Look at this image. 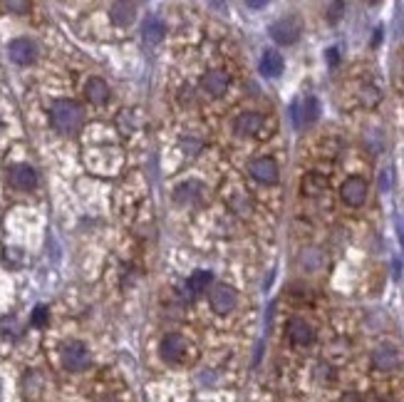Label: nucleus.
Instances as JSON below:
<instances>
[{"label":"nucleus","mask_w":404,"mask_h":402,"mask_svg":"<svg viewBox=\"0 0 404 402\" xmlns=\"http://www.w3.org/2000/svg\"><path fill=\"white\" fill-rule=\"evenodd\" d=\"M50 124L60 134H77L85 124V110L75 99H57L50 107Z\"/></svg>","instance_id":"1"},{"label":"nucleus","mask_w":404,"mask_h":402,"mask_svg":"<svg viewBox=\"0 0 404 402\" xmlns=\"http://www.w3.org/2000/svg\"><path fill=\"white\" fill-rule=\"evenodd\" d=\"M62 367H65L67 372H82L90 367L92 363V355L90 350H87L85 343L79 341H70L65 347H62Z\"/></svg>","instance_id":"2"},{"label":"nucleus","mask_w":404,"mask_h":402,"mask_svg":"<svg viewBox=\"0 0 404 402\" xmlns=\"http://www.w3.org/2000/svg\"><path fill=\"white\" fill-rule=\"evenodd\" d=\"M268 32H271V37L278 45H293V43H298V37H300L302 23L298 15H285V18L276 20Z\"/></svg>","instance_id":"3"},{"label":"nucleus","mask_w":404,"mask_h":402,"mask_svg":"<svg viewBox=\"0 0 404 402\" xmlns=\"http://www.w3.org/2000/svg\"><path fill=\"white\" fill-rule=\"evenodd\" d=\"M209 303H211V308L218 316H229L235 308V303H238V293H235V288L229 286V283H218V286H213L211 293H209Z\"/></svg>","instance_id":"4"},{"label":"nucleus","mask_w":404,"mask_h":402,"mask_svg":"<svg viewBox=\"0 0 404 402\" xmlns=\"http://www.w3.org/2000/svg\"><path fill=\"white\" fill-rule=\"evenodd\" d=\"M186 350H189L186 341L179 333H166L162 338V343H159V355H162L164 363H171V365H176V363L186 358Z\"/></svg>","instance_id":"5"},{"label":"nucleus","mask_w":404,"mask_h":402,"mask_svg":"<svg viewBox=\"0 0 404 402\" xmlns=\"http://www.w3.org/2000/svg\"><path fill=\"white\" fill-rule=\"evenodd\" d=\"M8 184L15 191H32L37 186V171L30 164H12L8 169Z\"/></svg>","instance_id":"6"},{"label":"nucleus","mask_w":404,"mask_h":402,"mask_svg":"<svg viewBox=\"0 0 404 402\" xmlns=\"http://www.w3.org/2000/svg\"><path fill=\"white\" fill-rule=\"evenodd\" d=\"M8 55H10V60L15 62V65L28 67L37 60V45L32 43V40H28V37H15V40H10V45H8Z\"/></svg>","instance_id":"7"},{"label":"nucleus","mask_w":404,"mask_h":402,"mask_svg":"<svg viewBox=\"0 0 404 402\" xmlns=\"http://www.w3.org/2000/svg\"><path fill=\"white\" fill-rule=\"evenodd\" d=\"M340 196L347 207H362L365 199H367V182L362 177H350L345 179L343 186H340Z\"/></svg>","instance_id":"8"},{"label":"nucleus","mask_w":404,"mask_h":402,"mask_svg":"<svg viewBox=\"0 0 404 402\" xmlns=\"http://www.w3.org/2000/svg\"><path fill=\"white\" fill-rule=\"evenodd\" d=\"M251 177L260 184H276L280 179V169H278V162L271 157H258L251 162Z\"/></svg>","instance_id":"9"},{"label":"nucleus","mask_w":404,"mask_h":402,"mask_svg":"<svg viewBox=\"0 0 404 402\" xmlns=\"http://www.w3.org/2000/svg\"><path fill=\"white\" fill-rule=\"evenodd\" d=\"M263 129V115L260 112H241L233 119V132L238 137H253Z\"/></svg>","instance_id":"10"},{"label":"nucleus","mask_w":404,"mask_h":402,"mask_svg":"<svg viewBox=\"0 0 404 402\" xmlns=\"http://www.w3.org/2000/svg\"><path fill=\"white\" fill-rule=\"evenodd\" d=\"M229 75L221 73V70H211L201 77V90L209 95V97H224L226 90H229Z\"/></svg>","instance_id":"11"},{"label":"nucleus","mask_w":404,"mask_h":402,"mask_svg":"<svg viewBox=\"0 0 404 402\" xmlns=\"http://www.w3.org/2000/svg\"><path fill=\"white\" fill-rule=\"evenodd\" d=\"M288 338H290V343H296V345H310V343L315 341V330L308 320H302V318H290Z\"/></svg>","instance_id":"12"},{"label":"nucleus","mask_w":404,"mask_h":402,"mask_svg":"<svg viewBox=\"0 0 404 402\" xmlns=\"http://www.w3.org/2000/svg\"><path fill=\"white\" fill-rule=\"evenodd\" d=\"M109 18H112L115 25H119V28H127V25H132L134 18H137V6H134V3H127V0L112 3V6H109Z\"/></svg>","instance_id":"13"},{"label":"nucleus","mask_w":404,"mask_h":402,"mask_svg":"<svg viewBox=\"0 0 404 402\" xmlns=\"http://www.w3.org/2000/svg\"><path fill=\"white\" fill-rule=\"evenodd\" d=\"M258 70L266 75V77H280V75H283V70H285L283 55H280V52H276V50H266V52H263V57H260V62H258Z\"/></svg>","instance_id":"14"},{"label":"nucleus","mask_w":404,"mask_h":402,"mask_svg":"<svg viewBox=\"0 0 404 402\" xmlns=\"http://www.w3.org/2000/svg\"><path fill=\"white\" fill-rule=\"evenodd\" d=\"M372 363H374L377 370H385V372L394 370V367L399 365V350L397 347H392V345L377 347V350L372 353Z\"/></svg>","instance_id":"15"},{"label":"nucleus","mask_w":404,"mask_h":402,"mask_svg":"<svg viewBox=\"0 0 404 402\" xmlns=\"http://www.w3.org/2000/svg\"><path fill=\"white\" fill-rule=\"evenodd\" d=\"M85 97L92 104H107L109 102V85L102 77H90L85 82Z\"/></svg>","instance_id":"16"},{"label":"nucleus","mask_w":404,"mask_h":402,"mask_svg":"<svg viewBox=\"0 0 404 402\" xmlns=\"http://www.w3.org/2000/svg\"><path fill=\"white\" fill-rule=\"evenodd\" d=\"M201 186L199 182H184V184H179L174 189V201L176 204H181V207H193L196 201L201 199Z\"/></svg>","instance_id":"17"},{"label":"nucleus","mask_w":404,"mask_h":402,"mask_svg":"<svg viewBox=\"0 0 404 402\" xmlns=\"http://www.w3.org/2000/svg\"><path fill=\"white\" fill-rule=\"evenodd\" d=\"M164 32H166V25L157 18V15H149L142 25V40L146 45H157L164 40Z\"/></svg>","instance_id":"18"},{"label":"nucleus","mask_w":404,"mask_h":402,"mask_svg":"<svg viewBox=\"0 0 404 402\" xmlns=\"http://www.w3.org/2000/svg\"><path fill=\"white\" fill-rule=\"evenodd\" d=\"M211 283H213V276H211V271H193L191 276L186 278V291H189V296H201V293H206L209 288H211Z\"/></svg>","instance_id":"19"},{"label":"nucleus","mask_w":404,"mask_h":402,"mask_svg":"<svg viewBox=\"0 0 404 402\" xmlns=\"http://www.w3.org/2000/svg\"><path fill=\"white\" fill-rule=\"evenodd\" d=\"M302 189H305V194H320V191L325 189V179L318 177V174H308V177L302 179Z\"/></svg>","instance_id":"20"},{"label":"nucleus","mask_w":404,"mask_h":402,"mask_svg":"<svg viewBox=\"0 0 404 402\" xmlns=\"http://www.w3.org/2000/svg\"><path fill=\"white\" fill-rule=\"evenodd\" d=\"M30 3L28 0H6L3 3V10L8 12H15V15H25V12H30Z\"/></svg>","instance_id":"21"},{"label":"nucleus","mask_w":404,"mask_h":402,"mask_svg":"<svg viewBox=\"0 0 404 402\" xmlns=\"http://www.w3.org/2000/svg\"><path fill=\"white\" fill-rule=\"evenodd\" d=\"M48 320H50V311L45 305H37L30 316V323L35 325V328H43V325H48Z\"/></svg>","instance_id":"22"},{"label":"nucleus","mask_w":404,"mask_h":402,"mask_svg":"<svg viewBox=\"0 0 404 402\" xmlns=\"http://www.w3.org/2000/svg\"><path fill=\"white\" fill-rule=\"evenodd\" d=\"M313 119H318V99L308 97L305 99V122H313Z\"/></svg>","instance_id":"23"},{"label":"nucleus","mask_w":404,"mask_h":402,"mask_svg":"<svg viewBox=\"0 0 404 402\" xmlns=\"http://www.w3.org/2000/svg\"><path fill=\"white\" fill-rule=\"evenodd\" d=\"M343 10H345V3H332V6L327 8V20H330V23H338V20L343 18Z\"/></svg>","instance_id":"24"},{"label":"nucleus","mask_w":404,"mask_h":402,"mask_svg":"<svg viewBox=\"0 0 404 402\" xmlns=\"http://www.w3.org/2000/svg\"><path fill=\"white\" fill-rule=\"evenodd\" d=\"M246 8L248 10H266L268 3L266 0H246Z\"/></svg>","instance_id":"25"},{"label":"nucleus","mask_w":404,"mask_h":402,"mask_svg":"<svg viewBox=\"0 0 404 402\" xmlns=\"http://www.w3.org/2000/svg\"><path fill=\"white\" fill-rule=\"evenodd\" d=\"M340 402H365V400H362V397L357 395V392H345L343 400H340Z\"/></svg>","instance_id":"26"},{"label":"nucleus","mask_w":404,"mask_h":402,"mask_svg":"<svg viewBox=\"0 0 404 402\" xmlns=\"http://www.w3.org/2000/svg\"><path fill=\"white\" fill-rule=\"evenodd\" d=\"M397 233H399V241H402V246H404V216L397 219Z\"/></svg>","instance_id":"27"},{"label":"nucleus","mask_w":404,"mask_h":402,"mask_svg":"<svg viewBox=\"0 0 404 402\" xmlns=\"http://www.w3.org/2000/svg\"><path fill=\"white\" fill-rule=\"evenodd\" d=\"M340 60V55H338V50L332 48V50H327V62H330V65H335V62Z\"/></svg>","instance_id":"28"},{"label":"nucleus","mask_w":404,"mask_h":402,"mask_svg":"<svg viewBox=\"0 0 404 402\" xmlns=\"http://www.w3.org/2000/svg\"><path fill=\"white\" fill-rule=\"evenodd\" d=\"M382 189H389V169H385L382 171Z\"/></svg>","instance_id":"29"},{"label":"nucleus","mask_w":404,"mask_h":402,"mask_svg":"<svg viewBox=\"0 0 404 402\" xmlns=\"http://www.w3.org/2000/svg\"><path fill=\"white\" fill-rule=\"evenodd\" d=\"M97 402H117L115 397H102V400H97Z\"/></svg>","instance_id":"30"}]
</instances>
